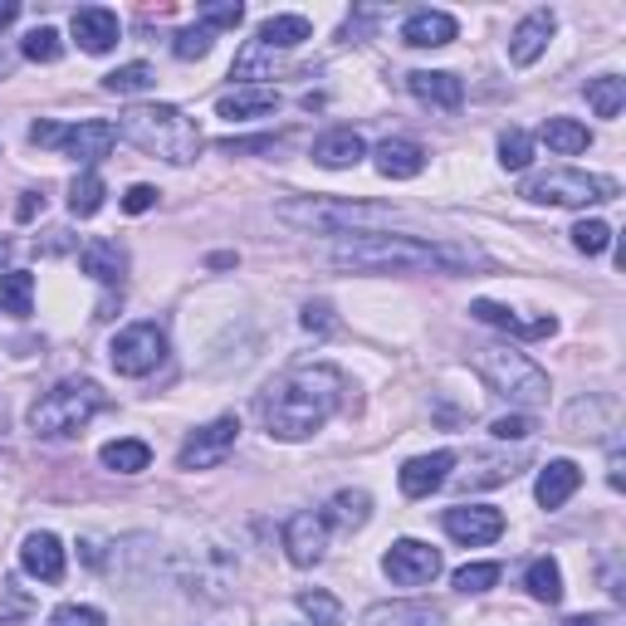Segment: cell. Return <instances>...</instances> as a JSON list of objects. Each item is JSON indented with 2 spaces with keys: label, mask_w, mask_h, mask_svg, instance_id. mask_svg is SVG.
Returning a JSON list of instances; mask_svg holds the SVG:
<instances>
[{
  "label": "cell",
  "mask_w": 626,
  "mask_h": 626,
  "mask_svg": "<svg viewBox=\"0 0 626 626\" xmlns=\"http://www.w3.org/2000/svg\"><path fill=\"white\" fill-rule=\"evenodd\" d=\"M456 16H446V10H416V16H407V24H401V44L411 49H440L456 40Z\"/></svg>",
  "instance_id": "7402d4cb"
},
{
  "label": "cell",
  "mask_w": 626,
  "mask_h": 626,
  "mask_svg": "<svg viewBox=\"0 0 626 626\" xmlns=\"http://www.w3.org/2000/svg\"><path fill=\"white\" fill-rule=\"evenodd\" d=\"M328 509H334V519L342 524V529H362V524L372 519V499H367V489H338Z\"/></svg>",
  "instance_id": "e575fe53"
},
{
  "label": "cell",
  "mask_w": 626,
  "mask_h": 626,
  "mask_svg": "<svg viewBox=\"0 0 626 626\" xmlns=\"http://www.w3.org/2000/svg\"><path fill=\"white\" fill-rule=\"evenodd\" d=\"M240 20H245L240 0H211V6H201V20L196 24H206V30H236Z\"/></svg>",
  "instance_id": "f6af8a7d"
},
{
  "label": "cell",
  "mask_w": 626,
  "mask_h": 626,
  "mask_svg": "<svg viewBox=\"0 0 626 626\" xmlns=\"http://www.w3.org/2000/svg\"><path fill=\"white\" fill-rule=\"evenodd\" d=\"M49 626H108V622H103V612H98V607L64 603V607H54V617H49Z\"/></svg>",
  "instance_id": "bcb514c9"
},
{
  "label": "cell",
  "mask_w": 626,
  "mask_h": 626,
  "mask_svg": "<svg viewBox=\"0 0 626 626\" xmlns=\"http://www.w3.org/2000/svg\"><path fill=\"white\" fill-rule=\"evenodd\" d=\"M607 485H612V489L626 485V480H622V450H617V446H612V456H607Z\"/></svg>",
  "instance_id": "db71d44e"
},
{
  "label": "cell",
  "mask_w": 626,
  "mask_h": 626,
  "mask_svg": "<svg viewBox=\"0 0 626 626\" xmlns=\"http://www.w3.org/2000/svg\"><path fill=\"white\" fill-rule=\"evenodd\" d=\"M470 318H480V324L499 328V334H509V338H554V334H558V318H554V314H544V318H519L514 309H505V304H495V299H475V304H470Z\"/></svg>",
  "instance_id": "9a60e30c"
},
{
  "label": "cell",
  "mask_w": 626,
  "mask_h": 626,
  "mask_svg": "<svg viewBox=\"0 0 626 626\" xmlns=\"http://www.w3.org/2000/svg\"><path fill=\"white\" fill-rule=\"evenodd\" d=\"M103 196H108V187H103V177L98 171H83V177H73V187H69V211L73 216H93L98 206H103Z\"/></svg>",
  "instance_id": "8d00e7d4"
},
{
  "label": "cell",
  "mask_w": 626,
  "mask_h": 626,
  "mask_svg": "<svg viewBox=\"0 0 626 626\" xmlns=\"http://www.w3.org/2000/svg\"><path fill=\"white\" fill-rule=\"evenodd\" d=\"M220 152H226V157H250V152H275V138H230V142H220Z\"/></svg>",
  "instance_id": "c3c4849f"
},
{
  "label": "cell",
  "mask_w": 626,
  "mask_h": 626,
  "mask_svg": "<svg viewBox=\"0 0 626 626\" xmlns=\"http://www.w3.org/2000/svg\"><path fill=\"white\" fill-rule=\"evenodd\" d=\"M489 436H495V440H529L534 421H529V416H519V411H509V416H499V421L489 426Z\"/></svg>",
  "instance_id": "7dc6e473"
},
{
  "label": "cell",
  "mask_w": 626,
  "mask_h": 626,
  "mask_svg": "<svg viewBox=\"0 0 626 626\" xmlns=\"http://www.w3.org/2000/svg\"><path fill=\"white\" fill-rule=\"evenodd\" d=\"M157 83V73L152 64H122L113 73H103V89L108 93H118V98H128V93H147Z\"/></svg>",
  "instance_id": "74e56055"
},
{
  "label": "cell",
  "mask_w": 626,
  "mask_h": 626,
  "mask_svg": "<svg viewBox=\"0 0 626 626\" xmlns=\"http://www.w3.org/2000/svg\"><path fill=\"white\" fill-rule=\"evenodd\" d=\"M167 358V334L157 324H128L108 348V362L118 367L122 377H147L157 372V362Z\"/></svg>",
  "instance_id": "9c48e42d"
},
{
  "label": "cell",
  "mask_w": 626,
  "mask_h": 626,
  "mask_svg": "<svg viewBox=\"0 0 626 626\" xmlns=\"http://www.w3.org/2000/svg\"><path fill=\"white\" fill-rule=\"evenodd\" d=\"M440 612L426 603H377L362 612V626H436Z\"/></svg>",
  "instance_id": "4316f807"
},
{
  "label": "cell",
  "mask_w": 626,
  "mask_h": 626,
  "mask_svg": "<svg viewBox=\"0 0 626 626\" xmlns=\"http://www.w3.org/2000/svg\"><path fill=\"white\" fill-rule=\"evenodd\" d=\"M275 216L285 226L314 230V236H372L377 226H391L397 211L377 201H348V196H294L279 201Z\"/></svg>",
  "instance_id": "3957f363"
},
{
  "label": "cell",
  "mask_w": 626,
  "mask_h": 626,
  "mask_svg": "<svg viewBox=\"0 0 626 626\" xmlns=\"http://www.w3.org/2000/svg\"><path fill=\"white\" fill-rule=\"evenodd\" d=\"M519 196L534 206H597V201L617 196V181L587 177V171H573V167H554V171H538V177L524 181Z\"/></svg>",
  "instance_id": "ba28073f"
},
{
  "label": "cell",
  "mask_w": 626,
  "mask_h": 626,
  "mask_svg": "<svg viewBox=\"0 0 626 626\" xmlns=\"http://www.w3.org/2000/svg\"><path fill=\"white\" fill-rule=\"evenodd\" d=\"M103 407H108V397L98 391V382H89V377H69V382H54L30 407V431L40 440H69V436H79Z\"/></svg>",
  "instance_id": "8992f818"
},
{
  "label": "cell",
  "mask_w": 626,
  "mask_h": 626,
  "mask_svg": "<svg viewBox=\"0 0 626 626\" xmlns=\"http://www.w3.org/2000/svg\"><path fill=\"white\" fill-rule=\"evenodd\" d=\"M568 236H573V245H578L583 255H603L612 245V226H607V220H578Z\"/></svg>",
  "instance_id": "7bdbcfd3"
},
{
  "label": "cell",
  "mask_w": 626,
  "mask_h": 626,
  "mask_svg": "<svg viewBox=\"0 0 626 626\" xmlns=\"http://www.w3.org/2000/svg\"><path fill=\"white\" fill-rule=\"evenodd\" d=\"M113 142H118V128L113 122H79V128H59V152L73 157V162H83V167H93V162H103L108 152H113Z\"/></svg>",
  "instance_id": "5bb4252c"
},
{
  "label": "cell",
  "mask_w": 626,
  "mask_h": 626,
  "mask_svg": "<svg viewBox=\"0 0 626 626\" xmlns=\"http://www.w3.org/2000/svg\"><path fill=\"white\" fill-rule=\"evenodd\" d=\"M216 44V30H206V24H187V30H177V40H171V54L177 59H206Z\"/></svg>",
  "instance_id": "ab89813d"
},
{
  "label": "cell",
  "mask_w": 626,
  "mask_h": 626,
  "mask_svg": "<svg viewBox=\"0 0 626 626\" xmlns=\"http://www.w3.org/2000/svg\"><path fill=\"white\" fill-rule=\"evenodd\" d=\"M236 440H240V421L236 416H220V421H211V426H201V431L187 436L177 465L181 470H211V465H220L230 450H236Z\"/></svg>",
  "instance_id": "8fae6325"
},
{
  "label": "cell",
  "mask_w": 626,
  "mask_h": 626,
  "mask_svg": "<svg viewBox=\"0 0 626 626\" xmlns=\"http://www.w3.org/2000/svg\"><path fill=\"white\" fill-rule=\"evenodd\" d=\"M118 132L132 147H142L147 157H162V162H171V167H187V162L201 157V128L171 103L128 108L122 122H118Z\"/></svg>",
  "instance_id": "277c9868"
},
{
  "label": "cell",
  "mask_w": 626,
  "mask_h": 626,
  "mask_svg": "<svg viewBox=\"0 0 626 626\" xmlns=\"http://www.w3.org/2000/svg\"><path fill=\"white\" fill-rule=\"evenodd\" d=\"M279 108V89H265V83H240V89L216 98V113L226 122H245V118H269Z\"/></svg>",
  "instance_id": "d6986e66"
},
{
  "label": "cell",
  "mask_w": 626,
  "mask_h": 626,
  "mask_svg": "<svg viewBox=\"0 0 626 626\" xmlns=\"http://www.w3.org/2000/svg\"><path fill=\"white\" fill-rule=\"evenodd\" d=\"M519 465L524 460H514V456H495V460H475V470L470 475H460V485L465 489H485V485H505L519 475Z\"/></svg>",
  "instance_id": "d590c367"
},
{
  "label": "cell",
  "mask_w": 626,
  "mask_h": 626,
  "mask_svg": "<svg viewBox=\"0 0 626 626\" xmlns=\"http://www.w3.org/2000/svg\"><path fill=\"white\" fill-rule=\"evenodd\" d=\"M152 206H157L152 187H128V196H122V211L128 216H142V211H152Z\"/></svg>",
  "instance_id": "f907efd6"
},
{
  "label": "cell",
  "mask_w": 626,
  "mask_h": 626,
  "mask_svg": "<svg viewBox=\"0 0 626 626\" xmlns=\"http://www.w3.org/2000/svg\"><path fill=\"white\" fill-rule=\"evenodd\" d=\"M30 309H34V279L24 275V269H10V275H0V314L24 318Z\"/></svg>",
  "instance_id": "d6a6232c"
},
{
  "label": "cell",
  "mask_w": 626,
  "mask_h": 626,
  "mask_svg": "<svg viewBox=\"0 0 626 626\" xmlns=\"http://www.w3.org/2000/svg\"><path fill=\"white\" fill-rule=\"evenodd\" d=\"M342 391H348V377L338 367L328 362L289 367L260 397V421L275 440H309L314 431H324L334 421V411L342 407Z\"/></svg>",
  "instance_id": "6da1fadb"
},
{
  "label": "cell",
  "mask_w": 626,
  "mask_h": 626,
  "mask_svg": "<svg viewBox=\"0 0 626 626\" xmlns=\"http://www.w3.org/2000/svg\"><path fill=\"white\" fill-rule=\"evenodd\" d=\"M568 626H617V617H573Z\"/></svg>",
  "instance_id": "680465c9"
},
{
  "label": "cell",
  "mask_w": 626,
  "mask_h": 626,
  "mask_svg": "<svg viewBox=\"0 0 626 626\" xmlns=\"http://www.w3.org/2000/svg\"><path fill=\"white\" fill-rule=\"evenodd\" d=\"M499 162H505L509 171H524L534 162V138L524 128H509L505 138H499Z\"/></svg>",
  "instance_id": "60d3db41"
},
{
  "label": "cell",
  "mask_w": 626,
  "mask_h": 626,
  "mask_svg": "<svg viewBox=\"0 0 626 626\" xmlns=\"http://www.w3.org/2000/svg\"><path fill=\"white\" fill-rule=\"evenodd\" d=\"M98 460L118 475H142L147 465H152V446H147V440H108V446L98 450Z\"/></svg>",
  "instance_id": "f546056e"
},
{
  "label": "cell",
  "mask_w": 626,
  "mask_h": 626,
  "mask_svg": "<svg viewBox=\"0 0 626 626\" xmlns=\"http://www.w3.org/2000/svg\"><path fill=\"white\" fill-rule=\"evenodd\" d=\"M538 138H544L548 152H558V157H573V152H587V147H593V132L573 118H544Z\"/></svg>",
  "instance_id": "83f0119b"
},
{
  "label": "cell",
  "mask_w": 626,
  "mask_h": 626,
  "mask_svg": "<svg viewBox=\"0 0 626 626\" xmlns=\"http://www.w3.org/2000/svg\"><path fill=\"white\" fill-rule=\"evenodd\" d=\"M587 103H593L597 118H617L622 103H626V79H617V73H603V79H587Z\"/></svg>",
  "instance_id": "1f68e13d"
},
{
  "label": "cell",
  "mask_w": 626,
  "mask_h": 626,
  "mask_svg": "<svg viewBox=\"0 0 626 626\" xmlns=\"http://www.w3.org/2000/svg\"><path fill=\"white\" fill-rule=\"evenodd\" d=\"M24 612H30L24 597H0V622H16V617H24Z\"/></svg>",
  "instance_id": "f5cc1de1"
},
{
  "label": "cell",
  "mask_w": 626,
  "mask_h": 626,
  "mask_svg": "<svg viewBox=\"0 0 626 626\" xmlns=\"http://www.w3.org/2000/svg\"><path fill=\"white\" fill-rule=\"evenodd\" d=\"M34 211H44V196H40V201H34V196H24V201H20V220H30Z\"/></svg>",
  "instance_id": "6f0895ef"
},
{
  "label": "cell",
  "mask_w": 626,
  "mask_h": 626,
  "mask_svg": "<svg viewBox=\"0 0 626 626\" xmlns=\"http://www.w3.org/2000/svg\"><path fill=\"white\" fill-rule=\"evenodd\" d=\"M377 171H382L387 181H411V177H421V167H426V152L416 147L411 138H387V142H377Z\"/></svg>",
  "instance_id": "d4e9b609"
},
{
  "label": "cell",
  "mask_w": 626,
  "mask_h": 626,
  "mask_svg": "<svg viewBox=\"0 0 626 626\" xmlns=\"http://www.w3.org/2000/svg\"><path fill=\"white\" fill-rule=\"evenodd\" d=\"M440 524H446V534L465 548H485L505 534V514L489 509V505H456V509H446Z\"/></svg>",
  "instance_id": "4fadbf2b"
},
{
  "label": "cell",
  "mask_w": 626,
  "mask_h": 626,
  "mask_svg": "<svg viewBox=\"0 0 626 626\" xmlns=\"http://www.w3.org/2000/svg\"><path fill=\"white\" fill-rule=\"evenodd\" d=\"M275 49H265L260 40H250L240 49V59L230 64V79H275Z\"/></svg>",
  "instance_id": "836d02e7"
},
{
  "label": "cell",
  "mask_w": 626,
  "mask_h": 626,
  "mask_svg": "<svg viewBox=\"0 0 626 626\" xmlns=\"http://www.w3.org/2000/svg\"><path fill=\"white\" fill-rule=\"evenodd\" d=\"M83 563H89V568H103V544H98V538H83Z\"/></svg>",
  "instance_id": "11a10c76"
},
{
  "label": "cell",
  "mask_w": 626,
  "mask_h": 626,
  "mask_svg": "<svg viewBox=\"0 0 626 626\" xmlns=\"http://www.w3.org/2000/svg\"><path fill=\"white\" fill-rule=\"evenodd\" d=\"M470 362L485 377V387L495 397H505L509 407H544L548 401V372L529 352L509 348V342H485V348L470 352Z\"/></svg>",
  "instance_id": "5b68a950"
},
{
  "label": "cell",
  "mask_w": 626,
  "mask_h": 626,
  "mask_svg": "<svg viewBox=\"0 0 626 626\" xmlns=\"http://www.w3.org/2000/svg\"><path fill=\"white\" fill-rule=\"evenodd\" d=\"M299 607H304V617H309L314 626H338L342 622V607H338V597L334 593H299Z\"/></svg>",
  "instance_id": "b9f144b4"
},
{
  "label": "cell",
  "mask_w": 626,
  "mask_h": 626,
  "mask_svg": "<svg viewBox=\"0 0 626 626\" xmlns=\"http://www.w3.org/2000/svg\"><path fill=\"white\" fill-rule=\"evenodd\" d=\"M334 265L338 269H358V275H460V269L489 265L475 245H431V240H411V236H362V240H342L334 245Z\"/></svg>",
  "instance_id": "7a4b0ae2"
},
{
  "label": "cell",
  "mask_w": 626,
  "mask_h": 626,
  "mask_svg": "<svg viewBox=\"0 0 626 626\" xmlns=\"http://www.w3.org/2000/svg\"><path fill=\"white\" fill-rule=\"evenodd\" d=\"M171 578L187 597L196 603H226L230 587L240 578V563H236V548L220 544V538H201L191 548H177L171 554Z\"/></svg>",
  "instance_id": "52a82bcc"
},
{
  "label": "cell",
  "mask_w": 626,
  "mask_h": 626,
  "mask_svg": "<svg viewBox=\"0 0 626 626\" xmlns=\"http://www.w3.org/2000/svg\"><path fill=\"white\" fill-rule=\"evenodd\" d=\"M382 573L401 587H426L440 578V554L431 544H421V538H397L382 558Z\"/></svg>",
  "instance_id": "30bf717a"
},
{
  "label": "cell",
  "mask_w": 626,
  "mask_h": 626,
  "mask_svg": "<svg viewBox=\"0 0 626 626\" xmlns=\"http://www.w3.org/2000/svg\"><path fill=\"white\" fill-rule=\"evenodd\" d=\"M20 568L40 583H59L64 578V544L54 534H30L20 548Z\"/></svg>",
  "instance_id": "44dd1931"
},
{
  "label": "cell",
  "mask_w": 626,
  "mask_h": 626,
  "mask_svg": "<svg viewBox=\"0 0 626 626\" xmlns=\"http://www.w3.org/2000/svg\"><path fill=\"white\" fill-rule=\"evenodd\" d=\"M79 265H83V275L98 279V285H118V279L128 275V255H122L113 240H89L79 250Z\"/></svg>",
  "instance_id": "484cf974"
},
{
  "label": "cell",
  "mask_w": 626,
  "mask_h": 626,
  "mask_svg": "<svg viewBox=\"0 0 626 626\" xmlns=\"http://www.w3.org/2000/svg\"><path fill=\"white\" fill-rule=\"evenodd\" d=\"M499 573H505L499 563H465V568L456 573V587L460 593H489V587L499 583Z\"/></svg>",
  "instance_id": "ee69618b"
},
{
  "label": "cell",
  "mask_w": 626,
  "mask_h": 626,
  "mask_svg": "<svg viewBox=\"0 0 626 626\" xmlns=\"http://www.w3.org/2000/svg\"><path fill=\"white\" fill-rule=\"evenodd\" d=\"M304 328H309V334H328V328H334V309H328L324 299L304 304Z\"/></svg>",
  "instance_id": "681fc988"
},
{
  "label": "cell",
  "mask_w": 626,
  "mask_h": 626,
  "mask_svg": "<svg viewBox=\"0 0 626 626\" xmlns=\"http://www.w3.org/2000/svg\"><path fill=\"white\" fill-rule=\"evenodd\" d=\"M583 485V470L573 460H548L544 470H538V485H534V499L544 509H563L573 495H578Z\"/></svg>",
  "instance_id": "603a6c76"
},
{
  "label": "cell",
  "mask_w": 626,
  "mask_h": 626,
  "mask_svg": "<svg viewBox=\"0 0 626 626\" xmlns=\"http://www.w3.org/2000/svg\"><path fill=\"white\" fill-rule=\"evenodd\" d=\"M362 157H367V142H362V132H352V128H334V132H324V138L314 142V162L328 167V171L358 167Z\"/></svg>",
  "instance_id": "cb8c5ba5"
},
{
  "label": "cell",
  "mask_w": 626,
  "mask_h": 626,
  "mask_svg": "<svg viewBox=\"0 0 626 626\" xmlns=\"http://www.w3.org/2000/svg\"><path fill=\"white\" fill-rule=\"evenodd\" d=\"M30 142H40V147H54L59 142V122H34V128H30Z\"/></svg>",
  "instance_id": "816d5d0a"
},
{
  "label": "cell",
  "mask_w": 626,
  "mask_h": 626,
  "mask_svg": "<svg viewBox=\"0 0 626 626\" xmlns=\"http://www.w3.org/2000/svg\"><path fill=\"white\" fill-rule=\"evenodd\" d=\"M10 69H16V54H10L6 44H0V79H10Z\"/></svg>",
  "instance_id": "91938a15"
},
{
  "label": "cell",
  "mask_w": 626,
  "mask_h": 626,
  "mask_svg": "<svg viewBox=\"0 0 626 626\" xmlns=\"http://www.w3.org/2000/svg\"><path fill=\"white\" fill-rule=\"evenodd\" d=\"M524 587H529V597L534 603H563V573H558V563L554 558H534L529 563V573H524Z\"/></svg>",
  "instance_id": "4dcf8cb0"
},
{
  "label": "cell",
  "mask_w": 626,
  "mask_h": 626,
  "mask_svg": "<svg viewBox=\"0 0 626 626\" xmlns=\"http://www.w3.org/2000/svg\"><path fill=\"white\" fill-rule=\"evenodd\" d=\"M407 89H411V98H421L426 108H440V113H456V108L465 103V83L456 79V73H446V69L407 73Z\"/></svg>",
  "instance_id": "e0dca14e"
},
{
  "label": "cell",
  "mask_w": 626,
  "mask_h": 626,
  "mask_svg": "<svg viewBox=\"0 0 626 626\" xmlns=\"http://www.w3.org/2000/svg\"><path fill=\"white\" fill-rule=\"evenodd\" d=\"M450 465H456V456L450 450H431V456H416V460H407L401 465V495L407 499H426L431 489H440L450 480Z\"/></svg>",
  "instance_id": "ac0fdd59"
},
{
  "label": "cell",
  "mask_w": 626,
  "mask_h": 626,
  "mask_svg": "<svg viewBox=\"0 0 626 626\" xmlns=\"http://www.w3.org/2000/svg\"><path fill=\"white\" fill-rule=\"evenodd\" d=\"M285 554L294 568H314V563H324L328 554V519L314 509H299L294 519L285 524Z\"/></svg>",
  "instance_id": "7c38bea8"
},
{
  "label": "cell",
  "mask_w": 626,
  "mask_h": 626,
  "mask_svg": "<svg viewBox=\"0 0 626 626\" xmlns=\"http://www.w3.org/2000/svg\"><path fill=\"white\" fill-rule=\"evenodd\" d=\"M20 54L34 59V64H54L59 54H64V40H59V30H49V24H40V30H30L20 40Z\"/></svg>",
  "instance_id": "f35d334b"
},
{
  "label": "cell",
  "mask_w": 626,
  "mask_h": 626,
  "mask_svg": "<svg viewBox=\"0 0 626 626\" xmlns=\"http://www.w3.org/2000/svg\"><path fill=\"white\" fill-rule=\"evenodd\" d=\"M304 40H314L309 16H269L260 24V44L265 49H299Z\"/></svg>",
  "instance_id": "f1b7e54d"
},
{
  "label": "cell",
  "mask_w": 626,
  "mask_h": 626,
  "mask_svg": "<svg viewBox=\"0 0 626 626\" xmlns=\"http://www.w3.org/2000/svg\"><path fill=\"white\" fill-rule=\"evenodd\" d=\"M554 30H558L554 10H529V16L514 24V34H509V59L519 69H529L534 59H544V49H548V40H554Z\"/></svg>",
  "instance_id": "2e32d148"
},
{
  "label": "cell",
  "mask_w": 626,
  "mask_h": 626,
  "mask_svg": "<svg viewBox=\"0 0 626 626\" xmlns=\"http://www.w3.org/2000/svg\"><path fill=\"white\" fill-rule=\"evenodd\" d=\"M20 20V6L16 0H0V30H6V24H16Z\"/></svg>",
  "instance_id": "9f6ffc18"
},
{
  "label": "cell",
  "mask_w": 626,
  "mask_h": 626,
  "mask_svg": "<svg viewBox=\"0 0 626 626\" xmlns=\"http://www.w3.org/2000/svg\"><path fill=\"white\" fill-rule=\"evenodd\" d=\"M73 40H79L83 54H108V49L118 44V16L103 6L73 10Z\"/></svg>",
  "instance_id": "ffe728a7"
}]
</instances>
